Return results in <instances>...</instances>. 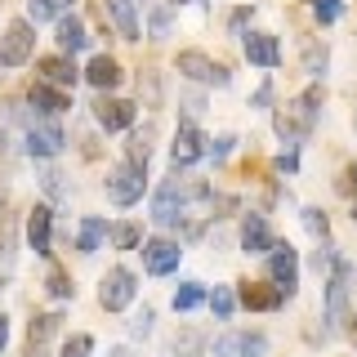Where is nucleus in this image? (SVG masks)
<instances>
[{
	"mask_svg": "<svg viewBox=\"0 0 357 357\" xmlns=\"http://www.w3.org/2000/svg\"><path fill=\"white\" fill-rule=\"evenodd\" d=\"M107 241L116 245V250H139L143 232H139V223H107Z\"/></svg>",
	"mask_w": 357,
	"mask_h": 357,
	"instance_id": "nucleus-29",
	"label": "nucleus"
},
{
	"mask_svg": "<svg viewBox=\"0 0 357 357\" xmlns=\"http://www.w3.org/2000/svg\"><path fill=\"white\" fill-rule=\"evenodd\" d=\"M304 228H308L312 241H331V219L321 206H304Z\"/></svg>",
	"mask_w": 357,
	"mask_h": 357,
	"instance_id": "nucleus-31",
	"label": "nucleus"
},
{
	"mask_svg": "<svg viewBox=\"0 0 357 357\" xmlns=\"http://www.w3.org/2000/svg\"><path fill=\"white\" fill-rule=\"evenodd\" d=\"M282 299L286 295L273 282H241V290H237V304L250 312H273V308H282Z\"/></svg>",
	"mask_w": 357,
	"mask_h": 357,
	"instance_id": "nucleus-18",
	"label": "nucleus"
},
{
	"mask_svg": "<svg viewBox=\"0 0 357 357\" xmlns=\"http://www.w3.org/2000/svg\"><path fill=\"white\" fill-rule=\"evenodd\" d=\"M152 321H156V312H152V308H143L139 317L130 321V335H134V340H148V335H152Z\"/></svg>",
	"mask_w": 357,
	"mask_h": 357,
	"instance_id": "nucleus-38",
	"label": "nucleus"
},
{
	"mask_svg": "<svg viewBox=\"0 0 357 357\" xmlns=\"http://www.w3.org/2000/svg\"><path fill=\"white\" fill-rule=\"evenodd\" d=\"M103 237H107V219L103 215H85L81 219V232H76V250H81V255H94L98 245H103Z\"/></svg>",
	"mask_w": 357,
	"mask_h": 357,
	"instance_id": "nucleus-24",
	"label": "nucleus"
},
{
	"mask_svg": "<svg viewBox=\"0 0 357 357\" xmlns=\"http://www.w3.org/2000/svg\"><path fill=\"white\" fill-rule=\"evenodd\" d=\"M201 304H206V286H201V282H178V290H174V312H192Z\"/></svg>",
	"mask_w": 357,
	"mask_h": 357,
	"instance_id": "nucleus-30",
	"label": "nucleus"
},
{
	"mask_svg": "<svg viewBox=\"0 0 357 357\" xmlns=\"http://www.w3.org/2000/svg\"><path fill=\"white\" fill-rule=\"evenodd\" d=\"M31 54H36V31L27 18H14L0 36V67H22Z\"/></svg>",
	"mask_w": 357,
	"mask_h": 357,
	"instance_id": "nucleus-5",
	"label": "nucleus"
},
{
	"mask_svg": "<svg viewBox=\"0 0 357 357\" xmlns=\"http://www.w3.org/2000/svg\"><path fill=\"white\" fill-rule=\"evenodd\" d=\"M353 223H357V201H353Z\"/></svg>",
	"mask_w": 357,
	"mask_h": 357,
	"instance_id": "nucleus-49",
	"label": "nucleus"
},
{
	"mask_svg": "<svg viewBox=\"0 0 357 357\" xmlns=\"http://www.w3.org/2000/svg\"><path fill=\"white\" fill-rule=\"evenodd\" d=\"M201 156H206V139H201V130L192 121H183V126L174 130V143H170V161L174 170H188V165H197Z\"/></svg>",
	"mask_w": 357,
	"mask_h": 357,
	"instance_id": "nucleus-12",
	"label": "nucleus"
},
{
	"mask_svg": "<svg viewBox=\"0 0 357 357\" xmlns=\"http://www.w3.org/2000/svg\"><path fill=\"white\" fill-rule=\"evenodd\" d=\"M59 326H63L59 312H40V317H31V326H27V357H40L45 349H50V340L59 335Z\"/></svg>",
	"mask_w": 357,
	"mask_h": 357,
	"instance_id": "nucleus-23",
	"label": "nucleus"
},
{
	"mask_svg": "<svg viewBox=\"0 0 357 357\" xmlns=\"http://www.w3.org/2000/svg\"><path fill=\"white\" fill-rule=\"evenodd\" d=\"M192 201H210V188L197 183V178H178V170H174V178H165L152 197V219L161 223V228H170V223H178L188 215Z\"/></svg>",
	"mask_w": 357,
	"mask_h": 357,
	"instance_id": "nucleus-1",
	"label": "nucleus"
},
{
	"mask_svg": "<svg viewBox=\"0 0 357 357\" xmlns=\"http://www.w3.org/2000/svg\"><path fill=\"white\" fill-rule=\"evenodd\" d=\"M45 290H50L54 299H72V295H76V286L67 282V273H63V268H50V282H45Z\"/></svg>",
	"mask_w": 357,
	"mask_h": 357,
	"instance_id": "nucleus-33",
	"label": "nucleus"
},
{
	"mask_svg": "<svg viewBox=\"0 0 357 357\" xmlns=\"http://www.w3.org/2000/svg\"><path fill=\"white\" fill-rule=\"evenodd\" d=\"M134 103H126V98H112V94H98L94 98V121L103 126L107 134H116V130H130L134 126Z\"/></svg>",
	"mask_w": 357,
	"mask_h": 357,
	"instance_id": "nucleus-13",
	"label": "nucleus"
},
{
	"mask_svg": "<svg viewBox=\"0 0 357 357\" xmlns=\"http://www.w3.org/2000/svg\"><path fill=\"white\" fill-rule=\"evenodd\" d=\"M237 241H241V250L245 255H268V250H273V228H268V219L264 215H255V210H250V215H241V228H237Z\"/></svg>",
	"mask_w": 357,
	"mask_h": 357,
	"instance_id": "nucleus-15",
	"label": "nucleus"
},
{
	"mask_svg": "<svg viewBox=\"0 0 357 357\" xmlns=\"http://www.w3.org/2000/svg\"><path fill=\"white\" fill-rule=\"evenodd\" d=\"M63 148H67V134L59 121H36L27 130V156H36V161H54Z\"/></svg>",
	"mask_w": 357,
	"mask_h": 357,
	"instance_id": "nucleus-11",
	"label": "nucleus"
},
{
	"mask_svg": "<svg viewBox=\"0 0 357 357\" xmlns=\"http://www.w3.org/2000/svg\"><path fill=\"white\" fill-rule=\"evenodd\" d=\"M340 14H344V5H340V0H312V18H317L321 27H331V22L340 18Z\"/></svg>",
	"mask_w": 357,
	"mask_h": 357,
	"instance_id": "nucleus-36",
	"label": "nucleus"
},
{
	"mask_svg": "<svg viewBox=\"0 0 357 357\" xmlns=\"http://www.w3.org/2000/svg\"><path fill=\"white\" fill-rule=\"evenodd\" d=\"M344 321H349V326H344V331H349L353 340H357V312H349V317H344Z\"/></svg>",
	"mask_w": 357,
	"mask_h": 357,
	"instance_id": "nucleus-47",
	"label": "nucleus"
},
{
	"mask_svg": "<svg viewBox=\"0 0 357 357\" xmlns=\"http://www.w3.org/2000/svg\"><path fill=\"white\" fill-rule=\"evenodd\" d=\"M121 63L112 59V54H94V59H89V67H85V81L98 89V94H107V89H116L121 85Z\"/></svg>",
	"mask_w": 357,
	"mask_h": 357,
	"instance_id": "nucleus-22",
	"label": "nucleus"
},
{
	"mask_svg": "<svg viewBox=\"0 0 357 357\" xmlns=\"http://www.w3.org/2000/svg\"><path fill=\"white\" fill-rule=\"evenodd\" d=\"M107 357H130V349H112V353H107Z\"/></svg>",
	"mask_w": 357,
	"mask_h": 357,
	"instance_id": "nucleus-48",
	"label": "nucleus"
},
{
	"mask_svg": "<svg viewBox=\"0 0 357 357\" xmlns=\"http://www.w3.org/2000/svg\"><path fill=\"white\" fill-rule=\"evenodd\" d=\"M335 259H340V250H335L331 241H321V245H317V255H312V273H317V277H326L331 268H335Z\"/></svg>",
	"mask_w": 357,
	"mask_h": 357,
	"instance_id": "nucleus-35",
	"label": "nucleus"
},
{
	"mask_svg": "<svg viewBox=\"0 0 357 357\" xmlns=\"http://www.w3.org/2000/svg\"><path fill=\"white\" fill-rule=\"evenodd\" d=\"M27 245L40 255V259H50V255H54V210L50 206H36L27 215Z\"/></svg>",
	"mask_w": 357,
	"mask_h": 357,
	"instance_id": "nucleus-16",
	"label": "nucleus"
},
{
	"mask_svg": "<svg viewBox=\"0 0 357 357\" xmlns=\"http://www.w3.org/2000/svg\"><path fill=\"white\" fill-rule=\"evenodd\" d=\"M326 67H331V50L321 40H308L304 45V76L308 81H326Z\"/></svg>",
	"mask_w": 357,
	"mask_h": 357,
	"instance_id": "nucleus-25",
	"label": "nucleus"
},
{
	"mask_svg": "<svg viewBox=\"0 0 357 357\" xmlns=\"http://www.w3.org/2000/svg\"><path fill=\"white\" fill-rule=\"evenodd\" d=\"M161 36H170V14L156 5V9H152V40H161Z\"/></svg>",
	"mask_w": 357,
	"mask_h": 357,
	"instance_id": "nucleus-40",
	"label": "nucleus"
},
{
	"mask_svg": "<svg viewBox=\"0 0 357 357\" xmlns=\"http://www.w3.org/2000/svg\"><path fill=\"white\" fill-rule=\"evenodd\" d=\"M152 139H156V126L134 130V139L126 143V161H130V165H148V156H152Z\"/></svg>",
	"mask_w": 357,
	"mask_h": 357,
	"instance_id": "nucleus-26",
	"label": "nucleus"
},
{
	"mask_svg": "<svg viewBox=\"0 0 357 357\" xmlns=\"http://www.w3.org/2000/svg\"><path fill=\"white\" fill-rule=\"evenodd\" d=\"M94 353V340L81 331V335H72V340H63V349H59V357H89Z\"/></svg>",
	"mask_w": 357,
	"mask_h": 357,
	"instance_id": "nucleus-34",
	"label": "nucleus"
},
{
	"mask_svg": "<svg viewBox=\"0 0 357 357\" xmlns=\"http://www.w3.org/2000/svg\"><path fill=\"white\" fill-rule=\"evenodd\" d=\"M5 344H9V317L0 312V353H5Z\"/></svg>",
	"mask_w": 357,
	"mask_h": 357,
	"instance_id": "nucleus-45",
	"label": "nucleus"
},
{
	"mask_svg": "<svg viewBox=\"0 0 357 357\" xmlns=\"http://www.w3.org/2000/svg\"><path fill=\"white\" fill-rule=\"evenodd\" d=\"M349 188H357V161L349 165V183H344V192H349Z\"/></svg>",
	"mask_w": 357,
	"mask_h": 357,
	"instance_id": "nucleus-46",
	"label": "nucleus"
},
{
	"mask_svg": "<svg viewBox=\"0 0 357 357\" xmlns=\"http://www.w3.org/2000/svg\"><path fill=\"white\" fill-rule=\"evenodd\" d=\"M174 72L183 76V81H192V85H219V89L232 85V72H228V67H219L210 54H201V50H178Z\"/></svg>",
	"mask_w": 357,
	"mask_h": 357,
	"instance_id": "nucleus-3",
	"label": "nucleus"
},
{
	"mask_svg": "<svg viewBox=\"0 0 357 357\" xmlns=\"http://www.w3.org/2000/svg\"><path fill=\"white\" fill-rule=\"evenodd\" d=\"M206 304H210V312H215L219 321H228L232 312H237V290H232V286H215V290H206Z\"/></svg>",
	"mask_w": 357,
	"mask_h": 357,
	"instance_id": "nucleus-27",
	"label": "nucleus"
},
{
	"mask_svg": "<svg viewBox=\"0 0 357 357\" xmlns=\"http://www.w3.org/2000/svg\"><path fill=\"white\" fill-rule=\"evenodd\" d=\"M312 126H317V121H312L308 112L299 107V98H290L286 107H277V112H273V130H277V139H282L286 148H299V143L308 139V130H312Z\"/></svg>",
	"mask_w": 357,
	"mask_h": 357,
	"instance_id": "nucleus-8",
	"label": "nucleus"
},
{
	"mask_svg": "<svg viewBox=\"0 0 357 357\" xmlns=\"http://www.w3.org/2000/svg\"><path fill=\"white\" fill-rule=\"evenodd\" d=\"M103 18H112L121 40H143L139 36V0H103Z\"/></svg>",
	"mask_w": 357,
	"mask_h": 357,
	"instance_id": "nucleus-17",
	"label": "nucleus"
},
{
	"mask_svg": "<svg viewBox=\"0 0 357 357\" xmlns=\"http://www.w3.org/2000/svg\"><path fill=\"white\" fill-rule=\"evenodd\" d=\"M36 72H40V81L45 85H54V89H67V85H76V63L67 59V54H45V59H36Z\"/></svg>",
	"mask_w": 357,
	"mask_h": 357,
	"instance_id": "nucleus-20",
	"label": "nucleus"
},
{
	"mask_svg": "<svg viewBox=\"0 0 357 357\" xmlns=\"http://www.w3.org/2000/svg\"><path fill=\"white\" fill-rule=\"evenodd\" d=\"M27 103L36 107V116H40V121H54V116H63V112L72 107V98H67L63 89H54V85L36 81V85H31V94H27Z\"/></svg>",
	"mask_w": 357,
	"mask_h": 357,
	"instance_id": "nucleus-19",
	"label": "nucleus"
},
{
	"mask_svg": "<svg viewBox=\"0 0 357 357\" xmlns=\"http://www.w3.org/2000/svg\"><path fill=\"white\" fill-rule=\"evenodd\" d=\"M183 112H188V121H197L201 112H206V94H201V89H192V94H183Z\"/></svg>",
	"mask_w": 357,
	"mask_h": 357,
	"instance_id": "nucleus-39",
	"label": "nucleus"
},
{
	"mask_svg": "<svg viewBox=\"0 0 357 357\" xmlns=\"http://www.w3.org/2000/svg\"><path fill=\"white\" fill-rule=\"evenodd\" d=\"M45 192H54V197L63 192V174H59V170H50V174H45Z\"/></svg>",
	"mask_w": 357,
	"mask_h": 357,
	"instance_id": "nucleus-44",
	"label": "nucleus"
},
{
	"mask_svg": "<svg viewBox=\"0 0 357 357\" xmlns=\"http://www.w3.org/2000/svg\"><path fill=\"white\" fill-rule=\"evenodd\" d=\"M178 259H183V245H178L174 237H152L143 241V268H148L152 277H170Z\"/></svg>",
	"mask_w": 357,
	"mask_h": 357,
	"instance_id": "nucleus-10",
	"label": "nucleus"
},
{
	"mask_svg": "<svg viewBox=\"0 0 357 357\" xmlns=\"http://www.w3.org/2000/svg\"><path fill=\"white\" fill-rule=\"evenodd\" d=\"M353 130H357V107H353Z\"/></svg>",
	"mask_w": 357,
	"mask_h": 357,
	"instance_id": "nucleus-50",
	"label": "nucleus"
},
{
	"mask_svg": "<svg viewBox=\"0 0 357 357\" xmlns=\"http://www.w3.org/2000/svg\"><path fill=\"white\" fill-rule=\"evenodd\" d=\"M232 148H237V134H219L215 143H206V156H215V161H223V156H232Z\"/></svg>",
	"mask_w": 357,
	"mask_h": 357,
	"instance_id": "nucleus-37",
	"label": "nucleus"
},
{
	"mask_svg": "<svg viewBox=\"0 0 357 357\" xmlns=\"http://www.w3.org/2000/svg\"><path fill=\"white\" fill-rule=\"evenodd\" d=\"M134 295H139V277L130 268H112L103 282H98V304L107 312H126L134 304Z\"/></svg>",
	"mask_w": 357,
	"mask_h": 357,
	"instance_id": "nucleus-6",
	"label": "nucleus"
},
{
	"mask_svg": "<svg viewBox=\"0 0 357 357\" xmlns=\"http://www.w3.org/2000/svg\"><path fill=\"white\" fill-rule=\"evenodd\" d=\"M215 357H268L264 331H228L215 340Z\"/></svg>",
	"mask_w": 357,
	"mask_h": 357,
	"instance_id": "nucleus-9",
	"label": "nucleus"
},
{
	"mask_svg": "<svg viewBox=\"0 0 357 357\" xmlns=\"http://www.w3.org/2000/svg\"><path fill=\"white\" fill-rule=\"evenodd\" d=\"M241 54L255 67H264V72L282 67V45H277V36H268V31H245V36H241Z\"/></svg>",
	"mask_w": 357,
	"mask_h": 357,
	"instance_id": "nucleus-14",
	"label": "nucleus"
},
{
	"mask_svg": "<svg viewBox=\"0 0 357 357\" xmlns=\"http://www.w3.org/2000/svg\"><path fill=\"white\" fill-rule=\"evenodd\" d=\"M295 170H299V148H286L277 156V174H295Z\"/></svg>",
	"mask_w": 357,
	"mask_h": 357,
	"instance_id": "nucleus-41",
	"label": "nucleus"
},
{
	"mask_svg": "<svg viewBox=\"0 0 357 357\" xmlns=\"http://www.w3.org/2000/svg\"><path fill=\"white\" fill-rule=\"evenodd\" d=\"M174 353L178 357H206V335L201 331H178L174 335Z\"/></svg>",
	"mask_w": 357,
	"mask_h": 357,
	"instance_id": "nucleus-32",
	"label": "nucleus"
},
{
	"mask_svg": "<svg viewBox=\"0 0 357 357\" xmlns=\"http://www.w3.org/2000/svg\"><path fill=\"white\" fill-rule=\"evenodd\" d=\"M268 273H273V286L282 290L290 299L299 290V255L290 241H273V250H268Z\"/></svg>",
	"mask_w": 357,
	"mask_h": 357,
	"instance_id": "nucleus-7",
	"label": "nucleus"
},
{
	"mask_svg": "<svg viewBox=\"0 0 357 357\" xmlns=\"http://www.w3.org/2000/svg\"><path fill=\"white\" fill-rule=\"evenodd\" d=\"M143 192H148V165L121 161L116 170L107 174V197H112V206H134V201H143Z\"/></svg>",
	"mask_w": 357,
	"mask_h": 357,
	"instance_id": "nucleus-4",
	"label": "nucleus"
},
{
	"mask_svg": "<svg viewBox=\"0 0 357 357\" xmlns=\"http://www.w3.org/2000/svg\"><path fill=\"white\" fill-rule=\"evenodd\" d=\"M245 22H250V9H232V18H228V31H232V36H245Z\"/></svg>",
	"mask_w": 357,
	"mask_h": 357,
	"instance_id": "nucleus-42",
	"label": "nucleus"
},
{
	"mask_svg": "<svg viewBox=\"0 0 357 357\" xmlns=\"http://www.w3.org/2000/svg\"><path fill=\"white\" fill-rule=\"evenodd\" d=\"M357 282V264L353 259H335V268L326 273V331H340L344 317H349V295Z\"/></svg>",
	"mask_w": 357,
	"mask_h": 357,
	"instance_id": "nucleus-2",
	"label": "nucleus"
},
{
	"mask_svg": "<svg viewBox=\"0 0 357 357\" xmlns=\"http://www.w3.org/2000/svg\"><path fill=\"white\" fill-rule=\"evenodd\" d=\"M76 0H27V22H50V18H63Z\"/></svg>",
	"mask_w": 357,
	"mask_h": 357,
	"instance_id": "nucleus-28",
	"label": "nucleus"
},
{
	"mask_svg": "<svg viewBox=\"0 0 357 357\" xmlns=\"http://www.w3.org/2000/svg\"><path fill=\"white\" fill-rule=\"evenodd\" d=\"M54 40H59V54H81V50H89V31H85V22L76 18V14H63L59 18V27H54Z\"/></svg>",
	"mask_w": 357,
	"mask_h": 357,
	"instance_id": "nucleus-21",
	"label": "nucleus"
},
{
	"mask_svg": "<svg viewBox=\"0 0 357 357\" xmlns=\"http://www.w3.org/2000/svg\"><path fill=\"white\" fill-rule=\"evenodd\" d=\"M250 103H255V107H268V103H273V81H264L259 89H255V98H250Z\"/></svg>",
	"mask_w": 357,
	"mask_h": 357,
	"instance_id": "nucleus-43",
	"label": "nucleus"
}]
</instances>
